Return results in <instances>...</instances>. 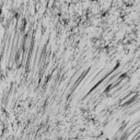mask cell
Listing matches in <instances>:
<instances>
[{
	"label": "cell",
	"instance_id": "cell-1",
	"mask_svg": "<svg viewBox=\"0 0 140 140\" xmlns=\"http://www.w3.org/2000/svg\"><path fill=\"white\" fill-rule=\"evenodd\" d=\"M90 5H91V0H86V1H83V3H82V7H83L84 9L89 8Z\"/></svg>",
	"mask_w": 140,
	"mask_h": 140
}]
</instances>
